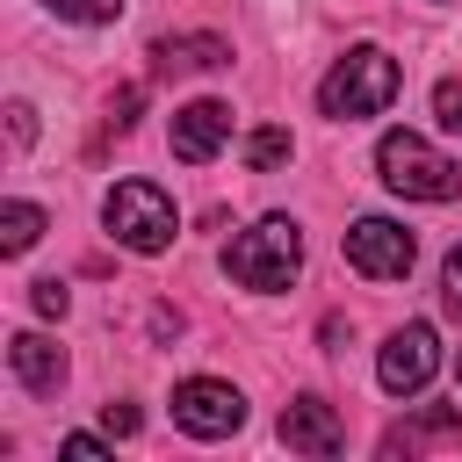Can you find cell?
Masks as SVG:
<instances>
[{
  "label": "cell",
  "instance_id": "cell-1",
  "mask_svg": "<svg viewBox=\"0 0 462 462\" xmlns=\"http://www.w3.org/2000/svg\"><path fill=\"white\" fill-rule=\"evenodd\" d=\"M397 87H404L397 58H390V51H375V43H354V51L325 72L318 108H325L332 123H361V116H383V108L397 101Z\"/></svg>",
  "mask_w": 462,
  "mask_h": 462
},
{
  "label": "cell",
  "instance_id": "cell-2",
  "mask_svg": "<svg viewBox=\"0 0 462 462\" xmlns=\"http://www.w3.org/2000/svg\"><path fill=\"white\" fill-rule=\"evenodd\" d=\"M375 173H383V188L404 195V202H455V195H462V166H455L448 152H433L419 130H383Z\"/></svg>",
  "mask_w": 462,
  "mask_h": 462
},
{
  "label": "cell",
  "instance_id": "cell-3",
  "mask_svg": "<svg viewBox=\"0 0 462 462\" xmlns=\"http://www.w3.org/2000/svg\"><path fill=\"white\" fill-rule=\"evenodd\" d=\"M296 267H303V231H296L289 217H260L253 231H238V238L224 245V274H231L238 289H260V296L289 289Z\"/></svg>",
  "mask_w": 462,
  "mask_h": 462
},
{
  "label": "cell",
  "instance_id": "cell-4",
  "mask_svg": "<svg viewBox=\"0 0 462 462\" xmlns=\"http://www.w3.org/2000/svg\"><path fill=\"white\" fill-rule=\"evenodd\" d=\"M101 224H108L116 245H130V253H144V260L166 253L173 231H180V217H173V202H166L159 180H116L108 202H101Z\"/></svg>",
  "mask_w": 462,
  "mask_h": 462
},
{
  "label": "cell",
  "instance_id": "cell-5",
  "mask_svg": "<svg viewBox=\"0 0 462 462\" xmlns=\"http://www.w3.org/2000/svg\"><path fill=\"white\" fill-rule=\"evenodd\" d=\"M339 245H346V267L368 274V282H404L411 260H419V238H411L404 224H390V217H361V224H346Z\"/></svg>",
  "mask_w": 462,
  "mask_h": 462
},
{
  "label": "cell",
  "instance_id": "cell-6",
  "mask_svg": "<svg viewBox=\"0 0 462 462\" xmlns=\"http://www.w3.org/2000/svg\"><path fill=\"white\" fill-rule=\"evenodd\" d=\"M433 368H440V339H433V325H397L390 339H383V354H375V383L390 390V397H419L426 383H433Z\"/></svg>",
  "mask_w": 462,
  "mask_h": 462
},
{
  "label": "cell",
  "instance_id": "cell-7",
  "mask_svg": "<svg viewBox=\"0 0 462 462\" xmlns=\"http://www.w3.org/2000/svg\"><path fill=\"white\" fill-rule=\"evenodd\" d=\"M173 426L195 433V440H224V433L245 426V397L231 383H217V375H188L173 390Z\"/></svg>",
  "mask_w": 462,
  "mask_h": 462
},
{
  "label": "cell",
  "instance_id": "cell-8",
  "mask_svg": "<svg viewBox=\"0 0 462 462\" xmlns=\"http://www.w3.org/2000/svg\"><path fill=\"white\" fill-rule=\"evenodd\" d=\"M224 137H231V108H224V101H188V108H173V159H180V166H209V159L224 152Z\"/></svg>",
  "mask_w": 462,
  "mask_h": 462
},
{
  "label": "cell",
  "instance_id": "cell-9",
  "mask_svg": "<svg viewBox=\"0 0 462 462\" xmlns=\"http://www.w3.org/2000/svg\"><path fill=\"white\" fill-rule=\"evenodd\" d=\"M282 440L296 448V455H339L346 448V426H339V411L325 404V397H296V404H282Z\"/></svg>",
  "mask_w": 462,
  "mask_h": 462
},
{
  "label": "cell",
  "instance_id": "cell-10",
  "mask_svg": "<svg viewBox=\"0 0 462 462\" xmlns=\"http://www.w3.org/2000/svg\"><path fill=\"white\" fill-rule=\"evenodd\" d=\"M7 361H14L22 390H36V397H58V383H65V346H58V339H43V332H14Z\"/></svg>",
  "mask_w": 462,
  "mask_h": 462
},
{
  "label": "cell",
  "instance_id": "cell-11",
  "mask_svg": "<svg viewBox=\"0 0 462 462\" xmlns=\"http://www.w3.org/2000/svg\"><path fill=\"white\" fill-rule=\"evenodd\" d=\"M152 58H159V72H217V65H231V43L224 36H159Z\"/></svg>",
  "mask_w": 462,
  "mask_h": 462
},
{
  "label": "cell",
  "instance_id": "cell-12",
  "mask_svg": "<svg viewBox=\"0 0 462 462\" xmlns=\"http://www.w3.org/2000/svg\"><path fill=\"white\" fill-rule=\"evenodd\" d=\"M426 440H462V411L426 404L419 419H404V426H390V433H383V455H419Z\"/></svg>",
  "mask_w": 462,
  "mask_h": 462
},
{
  "label": "cell",
  "instance_id": "cell-13",
  "mask_svg": "<svg viewBox=\"0 0 462 462\" xmlns=\"http://www.w3.org/2000/svg\"><path fill=\"white\" fill-rule=\"evenodd\" d=\"M43 224H51V217H43L36 202H7V209H0V253H29V245L43 238Z\"/></svg>",
  "mask_w": 462,
  "mask_h": 462
},
{
  "label": "cell",
  "instance_id": "cell-14",
  "mask_svg": "<svg viewBox=\"0 0 462 462\" xmlns=\"http://www.w3.org/2000/svg\"><path fill=\"white\" fill-rule=\"evenodd\" d=\"M289 152H296V144H289V130H282V123H260V130L245 137V166H253V173L289 166Z\"/></svg>",
  "mask_w": 462,
  "mask_h": 462
},
{
  "label": "cell",
  "instance_id": "cell-15",
  "mask_svg": "<svg viewBox=\"0 0 462 462\" xmlns=\"http://www.w3.org/2000/svg\"><path fill=\"white\" fill-rule=\"evenodd\" d=\"M433 116H440L448 137H462V72H448V79L433 87Z\"/></svg>",
  "mask_w": 462,
  "mask_h": 462
},
{
  "label": "cell",
  "instance_id": "cell-16",
  "mask_svg": "<svg viewBox=\"0 0 462 462\" xmlns=\"http://www.w3.org/2000/svg\"><path fill=\"white\" fill-rule=\"evenodd\" d=\"M51 7H58L65 22H87V29H101V22H116L130 0H51Z\"/></svg>",
  "mask_w": 462,
  "mask_h": 462
},
{
  "label": "cell",
  "instance_id": "cell-17",
  "mask_svg": "<svg viewBox=\"0 0 462 462\" xmlns=\"http://www.w3.org/2000/svg\"><path fill=\"white\" fill-rule=\"evenodd\" d=\"M29 303H36L43 318H65V303H72V296H65V282H58V274H43V282H29Z\"/></svg>",
  "mask_w": 462,
  "mask_h": 462
},
{
  "label": "cell",
  "instance_id": "cell-18",
  "mask_svg": "<svg viewBox=\"0 0 462 462\" xmlns=\"http://www.w3.org/2000/svg\"><path fill=\"white\" fill-rule=\"evenodd\" d=\"M440 303H448V310L462 318V245H455V253L440 260Z\"/></svg>",
  "mask_w": 462,
  "mask_h": 462
},
{
  "label": "cell",
  "instance_id": "cell-19",
  "mask_svg": "<svg viewBox=\"0 0 462 462\" xmlns=\"http://www.w3.org/2000/svg\"><path fill=\"white\" fill-rule=\"evenodd\" d=\"M7 130H14V144H29V137H36V108L14 101V108H7Z\"/></svg>",
  "mask_w": 462,
  "mask_h": 462
},
{
  "label": "cell",
  "instance_id": "cell-20",
  "mask_svg": "<svg viewBox=\"0 0 462 462\" xmlns=\"http://www.w3.org/2000/svg\"><path fill=\"white\" fill-rule=\"evenodd\" d=\"M101 426L108 433H137V404H101Z\"/></svg>",
  "mask_w": 462,
  "mask_h": 462
},
{
  "label": "cell",
  "instance_id": "cell-21",
  "mask_svg": "<svg viewBox=\"0 0 462 462\" xmlns=\"http://www.w3.org/2000/svg\"><path fill=\"white\" fill-rule=\"evenodd\" d=\"M108 123H116V130H130V123H137V87H123V94H116V116H108Z\"/></svg>",
  "mask_w": 462,
  "mask_h": 462
},
{
  "label": "cell",
  "instance_id": "cell-22",
  "mask_svg": "<svg viewBox=\"0 0 462 462\" xmlns=\"http://www.w3.org/2000/svg\"><path fill=\"white\" fill-rule=\"evenodd\" d=\"M455 375H462V354H455Z\"/></svg>",
  "mask_w": 462,
  "mask_h": 462
}]
</instances>
